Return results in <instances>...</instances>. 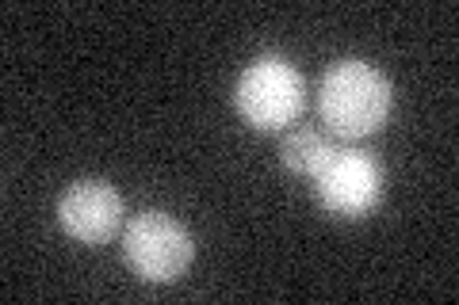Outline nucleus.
Listing matches in <instances>:
<instances>
[{"instance_id":"1","label":"nucleus","mask_w":459,"mask_h":305,"mask_svg":"<svg viewBox=\"0 0 459 305\" xmlns=\"http://www.w3.org/2000/svg\"><path fill=\"white\" fill-rule=\"evenodd\" d=\"M394 107L391 80L383 77L364 57H341L325 69L322 92H318V111L322 123L333 130L337 138H368L379 126H386Z\"/></svg>"},{"instance_id":"2","label":"nucleus","mask_w":459,"mask_h":305,"mask_svg":"<svg viewBox=\"0 0 459 305\" xmlns=\"http://www.w3.org/2000/svg\"><path fill=\"white\" fill-rule=\"evenodd\" d=\"M303 77L280 54H261L241 69L234 84V107L253 130H283L303 111Z\"/></svg>"},{"instance_id":"3","label":"nucleus","mask_w":459,"mask_h":305,"mask_svg":"<svg viewBox=\"0 0 459 305\" xmlns=\"http://www.w3.org/2000/svg\"><path fill=\"white\" fill-rule=\"evenodd\" d=\"M123 256L142 283L165 286V283H177L188 271L195 256V241L188 233V225L177 222L172 214L146 210L123 229Z\"/></svg>"},{"instance_id":"4","label":"nucleus","mask_w":459,"mask_h":305,"mask_svg":"<svg viewBox=\"0 0 459 305\" xmlns=\"http://www.w3.org/2000/svg\"><path fill=\"white\" fill-rule=\"evenodd\" d=\"M310 180L314 195L333 217H364L383 199V168L360 149H333Z\"/></svg>"},{"instance_id":"5","label":"nucleus","mask_w":459,"mask_h":305,"mask_svg":"<svg viewBox=\"0 0 459 305\" xmlns=\"http://www.w3.org/2000/svg\"><path fill=\"white\" fill-rule=\"evenodd\" d=\"M57 225L81 244H104L123 225V195L108 180H77L57 199Z\"/></svg>"},{"instance_id":"6","label":"nucleus","mask_w":459,"mask_h":305,"mask_svg":"<svg viewBox=\"0 0 459 305\" xmlns=\"http://www.w3.org/2000/svg\"><path fill=\"white\" fill-rule=\"evenodd\" d=\"M329 153H333V145H329L318 130H295V134H287L280 145L283 165L291 168L295 176H314Z\"/></svg>"}]
</instances>
